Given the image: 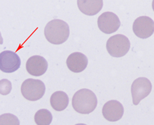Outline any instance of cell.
Wrapping results in <instances>:
<instances>
[{"instance_id": "7", "label": "cell", "mask_w": 154, "mask_h": 125, "mask_svg": "<svg viewBox=\"0 0 154 125\" xmlns=\"http://www.w3.org/2000/svg\"><path fill=\"white\" fill-rule=\"evenodd\" d=\"M134 34L140 38H148L153 35L154 22L148 16H140L134 21L133 25Z\"/></svg>"}, {"instance_id": "9", "label": "cell", "mask_w": 154, "mask_h": 125, "mask_svg": "<svg viewBox=\"0 0 154 125\" xmlns=\"http://www.w3.org/2000/svg\"><path fill=\"white\" fill-rule=\"evenodd\" d=\"M124 114V108L119 101L111 100L106 103L103 108V115L104 118L111 122L120 120Z\"/></svg>"}, {"instance_id": "15", "label": "cell", "mask_w": 154, "mask_h": 125, "mask_svg": "<svg viewBox=\"0 0 154 125\" xmlns=\"http://www.w3.org/2000/svg\"><path fill=\"white\" fill-rule=\"evenodd\" d=\"M0 124H19L18 118L12 114H5L0 116Z\"/></svg>"}, {"instance_id": "3", "label": "cell", "mask_w": 154, "mask_h": 125, "mask_svg": "<svg viewBox=\"0 0 154 125\" xmlns=\"http://www.w3.org/2000/svg\"><path fill=\"white\" fill-rule=\"evenodd\" d=\"M46 91L45 84L38 79L29 78L22 84L21 92L23 97L30 101H35L43 97Z\"/></svg>"}, {"instance_id": "12", "label": "cell", "mask_w": 154, "mask_h": 125, "mask_svg": "<svg viewBox=\"0 0 154 125\" xmlns=\"http://www.w3.org/2000/svg\"><path fill=\"white\" fill-rule=\"evenodd\" d=\"M79 9L86 16H93L98 14L103 6V0H78Z\"/></svg>"}, {"instance_id": "13", "label": "cell", "mask_w": 154, "mask_h": 125, "mask_svg": "<svg viewBox=\"0 0 154 125\" xmlns=\"http://www.w3.org/2000/svg\"><path fill=\"white\" fill-rule=\"evenodd\" d=\"M69 99L66 93L62 91L54 92L50 97V104L56 111H62L68 106Z\"/></svg>"}, {"instance_id": "5", "label": "cell", "mask_w": 154, "mask_h": 125, "mask_svg": "<svg viewBox=\"0 0 154 125\" xmlns=\"http://www.w3.org/2000/svg\"><path fill=\"white\" fill-rule=\"evenodd\" d=\"M152 84L146 78H139L134 81L131 86V94L133 103L138 105L140 102L150 94L152 91Z\"/></svg>"}, {"instance_id": "6", "label": "cell", "mask_w": 154, "mask_h": 125, "mask_svg": "<svg viewBox=\"0 0 154 125\" xmlns=\"http://www.w3.org/2000/svg\"><path fill=\"white\" fill-rule=\"evenodd\" d=\"M98 27L102 32L112 34L117 31L120 27V20L115 13L112 12H103L97 20Z\"/></svg>"}, {"instance_id": "1", "label": "cell", "mask_w": 154, "mask_h": 125, "mask_svg": "<svg viewBox=\"0 0 154 125\" xmlns=\"http://www.w3.org/2000/svg\"><path fill=\"white\" fill-rule=\"evenodd\" d=\"M44 34L49 42L53 45H61L69 36V27L61 19H53L46 24Z\"/></svg>"}, {"instance_id": "4", "label": "cell", "mask_w": 154, "mask_h": 125, "mask_svg": "<svg viewBox=\"0 0 154 125\" xmlns=\"http://www.w3.org/2000/svg\"><path fill=\"white\" fill-rule=\"evenodd\" d=\"M130 49V42L124 35H115L109 38L106 49L112 57L120 58L126 55Z\"/></svg>"}, {"instance_id": "2", "label": "cell", "mask_w": 154, "mask_h": 125, "mask_svg": "<svg viewBox=\"0 0 154 125\" xmlns=\"http://www.w3.org/2000/svg\"><path fill=\"white\" fill-rule=\"evenodd\" d=\"M97 97L89 89H80L74 94L72 104L76 112L82 115H89L97 106Z\"/></svg>"}, {"instance_id": "10", "label": "cell", "mask_w": 154, "mask_h": 125, "mask_svg": "<svg viewBox=\"0 0 154 125\" xmlns=\"http://www.w3.org/2000/svg\"><path fill=\"white\" fill-rule=\"evenodd\" d=\"M28 73L32 76H41L46 73L48 69V62L46 59L40 55L30 57L26 64Z\"/></svg>"}, {"instance_id": "16", "label": "cell", "mask_w": 154, "mask_h": 125, "mask_svg": "<svg viewBox=\"0 0 154 125\" xmlns=\"http://www.w3.org/2000/svg\"><path fill=\"white\" fill-rule=\"evenodd\" d=\"M12 91V83L7 79H2L0 81V94L2 95H7Z\"/></svg>"}, {"instance_id": "11", "label": "cell", "mask_w": 154, "mask_h": 125, "mask_svg": "<svg viewBox=\"0 0 154 125\" xmlns=\"http://www.w3.org/2000/svg\"><path fill=\"white\" fill-rule=\"evenodd\" d=\"M69 69L74 73H79L84 71L88 65V58L81 52H73L69 55L66 60Z\"/></svg>"}, {"instance_id": "14", "label": "cell", "mask_w": 154, "mask_h": 125, "mask_svg": "<svg viewBox=\"0 0 154 125\" xmlns=\"http://www.w3.org/2000/svg\"><path fill=\"white\" fill-rule=\"evenodd\" d=\"M34 120L36 124L49 125L53 121V115L47 109H40L35 115Z\"/></svg>"}, {"instance_id": "8", "label": "cell", "mask_w": 154, "mask_h": 125, "mask_svg": "<svg viewBox=\"0 0 154 125\" xmlns=\"http://www.w3.org/2000/svg\"><path fill=\"white\" fill-rule=\"evenodd\" d=\"M21 65V60L16 53L12 51H3L0 54V70L5 73H12Z\"/></svg>"}]
</instances>
